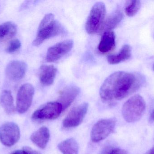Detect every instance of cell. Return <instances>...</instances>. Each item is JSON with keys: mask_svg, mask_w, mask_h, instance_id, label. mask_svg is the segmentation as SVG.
Listing matches in <instances>:
<instances>
[{"mask_svg": "<svg viewBox=\"0 0 154 154\" xmlns=\"http://www.w3.org/2000/svg\"><path fill=\"white\" fill-rule=\"evenodd\" d=\"M139 73L119 71L109 76L100 90V97L105 101L121 100L134 93L144 83Z\"/></svg>", "mask_w": 154, "mask_h": 154, "instance_id": "cell-1", "label": "cell"}, {"mask_svg": "<svg viewBox=\"0 0 154 154\" xmlns=\"http://www.w3.org/2000/svg\"><path fill=\"white\" fill-rule=\"evenodd\" d=\"M66 33V30L61 24L55 20L52 14H46L41 21L38 28L36 38L32 44L38 46L44 41Z\"/></svg>", "mask_w": 154, "mask_h": 154, "instance_id": "cell-2", "label": "cell"}, {"mask_svg": "<svg viewBox=\"0 0 154 154\" xmlns=\"http://www.w3.org/2000/svg\"><path fill=\"white\" fill-rule=\"evenodd\" d=\"M145 109V101L143 97L140 95H135L123 105L122 115L126 122L134 123L142 118Z\"/></svg>", "mask_w": 154, "mask_h": 154, "instance_id": "cell-3", "label": "cell"}, {"mask_svg": "<svg viewBox=\"0 0 154 154\" xmlns=\"http://www.w3.org/2000/svg\"><path fill=\"white\" fill-rule=\"evenodd\" d=\"M106 7L102 2H97L92 6L85 24L89 34H93L102 30L105 23Z\"/></svg>", "mask_w": 154, "mask_h": 154, "instance_id": "cell-4", "label": "cell"}, {"mask_svg": "<svg viewBox=\"0 0 154 154\" xmlns=\"http://www.w3.org/2000/svg\"><path fill=\"white\" fill-rule=\"evenodd\" d=\"M63 111L62 105L59 102H49L34 111L32 119L36 122L53 120L57 118Z\"/></svg>", "mask_w": 154, "mask_h": 154, "instance_id": "cell-5", "label": "cell"}, {"mask_svg": "<svg viewBox=\"0 0 154 154\" xmlns=\"http://www.w3.org/2000/svg\"><path fill=\"white\" fill-rule=\"evenodd\" d=\"M116 124V118L103 119L98 121L92 127L91 138L94 143H98L106 138L114 131Z\"/></svg>", "mask_w": 154, "mask_h": 154, "instance_id": "cell-6", "label": "cell"}, {"mask_svg": "<svg viewBox=\"0 0 154 154\" xmlns=\"http://www.w3.org/2000/svg\"><path fill=\"white\" fill-rule=\"evenodd\" d=\"M34 94V88L30 84H23L19 89L16 98V109L19 114L26 113L30 107Z\"/></svg>", "mask_w": 154, "mask_h": 154, "instance_id": "cell-7", "label": "cell"}, {"mask_svg": "<svg viewBox=\"0 0 154 154\" xmlns=\"http://www.w3.org/2000/svg\"><path fill=\"white\" fill-rule=\"evenodd\" d=\"M20 128L14 122H6L0 127V141L5 146L14 145L20 140Z\"/></svg>", "mask_w": 154, "mask_h": 154, "instance_id": "cell-8", "label": "cell"}, {"mask_svg": "<svg viewBox=\"0 0 154 154\" xmlns=\"http://www.w3.org/2000/svg\"><path fill=\"white\" fill-rule=\"evenodd\" d=\"M88 108V105L87 103H83L74 108L63 120V127L71 128L79 125L87 114Z\"/></svg>", "mask_w": 154, "mask_h": 154, "instance_id": "cell-9", "label": "cell"}, {"mask_svg": "<svg viewBox=\"0 0 154 154\" xmlns=\"http://www.w3.org/2000/svg\"><path fill=\"white\" fill-rule=\"evenodd\" d=\"M73 44L72 40H67L55 44L48 49L46 61L48 62H55L59 60L71 51Z\"/></svg>", "mask_w": 154, "mask_h": 154, "instance_id": "cell-10", "label": "cell"}, {"mask_svg": "<svg viewBox=\"0 0 154 154\" xmlns=\"http://www.w3.org/2000/svg\"><path fill=\"white\" fill-rule=\"evenodd\" d=\"M27 70L25 62L20 61H12L8 63L5 69V74L12 81L20 80L25 76Z\"/></svg>", "mask_w": 154, "mask_h": 154, "instance_id": "cell-11", "label": "cell"}, {"mask_svg": "<svg viewBox=\"0 0 154 154\" xmlns=\"http://www.w3.org/2000/svg\"><path fill=\"white\" fill-rule=\"evenodd\" d=\"M79 88L74 85L66 87L60 92L58 102L61 104L63 111L67 108L79 94Z\"/></svg>", "mask_w": 154, "mask_h": 154, "instance_id": "cell-12", "label": "cell"}, {"mask_svg": "<svg viewBox=\"0 0 154 154\" xmlns=\"http://www.w3.org/2000/svg\"><path fill=\"white\" fill-rule=\"evenodd\" d=\"M57 68L53 65H42L39 69L40 81L45 86L52 85L55 80L57 75Z\"/></svg>", "mask_w": 154, "mask_h": 154, "instance_id": "cell-13", "label": "cell"}, {"mask_svg": "<svg viewBox=\"0 0 154 154\" xmlns=\"http://www.w3.org/2000/svg\"><path fill=\"white\" fill-rule=\"evenodd\" d=\"M50 134L48 128L43 126L40 127L30 136L32 142L39 148L45 149L48 143Z\"/></svg>", "mask_w": 154, "mask_h": 154, "instance_id": "cell-14", "label": "cell"}, {"mask_svg": "<svg viewBox=\"0 0 154 154\" xmlns=\"http://www.w3.org/2000/svg\"><path fill=\"white\" fill-rule=\"evenodd\" d=\"M116 46V35L112 30L106 31L103 33L98 49L101 53L109 52Z\"/></svg>", "mask_w": 154, "mask_h": 154, "instance_id": "cell-15", "label": "cell"}, {"mask_svg": "<svg viewBox=\"0 0 154 154\" xmlns=\"http://www.w3.org/2000/svg\"><path fill=\"white\" fill-rule=\"evenodd\" d=\"M0 104L7 115H12L16 112L14 99L11 91L4 90L0 95Z\"/></svg>", "mask_w": 154, "mask_h": 154, "instance_id": "cell-16", "label": "cell"}, {"mask_svg": "<svg viewBox=\"0 0 154 154\" xmlns=\"http://www.w3.org/2000/svg\"><path fill=\"white\" fill-rule=\"evenodd\" d=\"M132 55V48L130 45L125 44L119 52L115 55H109L107 58L108 62L110 64H117L125 61L130 58Z\"/></svg>", "mask_w": 154, "mask_h": 154, "instance_id": "cell-17", "label": "cell"}, {"mask_svg": "<svg viewBox=\"0 0 154 154\" xmlns=\"http://www.w3.org/2000/svg\"><path fill=\"white\" fill-rule=\"evenodd\" d=\"M17 31V25L12 22H5L0 24V41L11 39L16 35Z\"/></svg>", "mask_w": 154, "mask_h": 154, "instance_id": "cell-18", "label": "cell"}, {"mask_svg": "<svg viewBox=\"0 0 154 154\" xmlns=\"http://www.w3.org/2000/svg\"><path fill=\"white\" fill-rule=\"evenodd\" d=\"M124 18V14L121 10L117 9L111 13L104 23L103 28L105 30H111L117 27Z\"/></svg>", "mask_w": 154, "mask_h": 154, "instance_id": "cell-19", "label": "cell"}, {"mask_svg": "<svg viewBox=\"0 0 154 154\" xmlns=\"http://www.w3.org/2000/svg\"><path fill=\"white\" fill-rule=\"evenodd\" d=\"M59 150L63 154H78L79 146L78 143L73 138L62 141L58 145Z\"/></svg>", "mask_w": 154, "mask_h": 154, "instance_id": "cell-20", "label": "cell"}, {"mask_svg": "<svg viewBox=\"0 0 154 154\" xmlns=\"http://www.w3.org/2000/svg\"><path fill=\"white\" fill-rule=\"evenodd\" d=\"M141 3L140 1H128L125 7L126 14L129 17H133L136 15L141 8Z\"/></svg>", "mask_w": 154, "mask_h": 154, "instance_id": "cell-21", "label": "cell"}, {"mask_svg": "<svg viewBox=\"0 0 154 154\" xmlns=\"http://www.w3.org/2000/svg\"><path fill=\"white\" fill-rule=\"evenodd\" d=\"M21 44L18 39L13 40L7 47L6 51L9 53H13L17 52L20 48Z\"/></svg>", "mask_w": 154, "mask_h": 154, "instance_id": "cell-22", "label": "cell"}, {"mask_svg": "<svg viewBox=\"0 0 154 154\" xmlns=\"http://www.w3.org/2000/svg\"><path fill=\"white\" fill-rule=\"evenodd\" d=\"M103 154H128V152L124 149L118 147H110L105 151Z\"/></svg>", "mask_w": 154, "mask_h": 154, "instance_id": "cell-23", "label": "cell"}, {"mask_svg": "<svg viewBox=\"0 0 154 154\" xmlns=\"http://www.w3.org/2000/svg\"><path fill=\"white\" fill-rule=\"evenodd\" d=\"M22 149L24 154H41L38 151L33 150L32 148L29 146H24L23 147Z\"/></svg>", "mask_w": 154, "mask_h": 154, "instance_id": "cell-24", "label": "cell"}, {"mask_svg": "<svg viewBox=\"0 0 154 154\" xmlns=\"http://www.w3.org/2000/svg\"><path fill=\"white\" fill-rule=\"evenodd\" d=\"M149 121L150 123H152L154 122V107L152 110L150 114V117H149Z\"/></svg>", "mask_w": 154, "mask_h": 154, "instance_id": "cell-25", "label": "cell"}, {"mask_svg": "<svg viewBox=\"0 0 154 154\" xmlns=\"http://www.w3.org/2000/svg\"><path fill=\"white\" fill-rule=\"evenodd\" d=\"M10 154H24V152H23V149H20V150H16V151H14L12 152Z\"/></svg>", "mask_w": 154, "mask_h": 154, "instance_id": "cell-26", "label": "cell"}, {"mask_svg": "<svg viewBox=\"0 0 154 154\" xmlns=\"http://www.w3.org/2000/svg\"><path fill=\"white\" fill-rule=\"evenodd\" d=\"M154 154V147L152 148V149L147 151L145 154Z\"/></svg>", "mask_w": 154, "mask_h": 154, "instance_id": "cell-27", "label": "cell"}, {"mask_svg": "<svg viewBox=\"0 0 154 154\" xmlns=\"http://www.w3.org/2000/svg\"><path fill=\"white\" fill-rule=\"evenodd\" d=\"M153 71H154V64L153 66Z\"/></svg>", "mask_w": 154, "mask_h": 154, "instance_id": "cell-28", "label": "cell"}]
</instances>
